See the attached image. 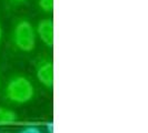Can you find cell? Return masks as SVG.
Wrapping results in <instances>:
<instances>
[{
    "mask_svg": "<svg viewBox=\"0 0 148 133\" xmlns=\"http://www.w3.org/2000/svg\"><path fill=\"white\" fill-rule=\"evenodd\" d=\"M38 8L45 14L53 12V0H37Z\"/></svg>",
    "mask_w": 148,
    "mask_h": 133,
    "instance_id": "6",
    "label": "cell"
},
{
    "mask_svg": "<svg viewBox=\"0 0 148 133\" xmlns=\"http://www.w3.org/2000/svg\"><path fill=\"white\" fill-rule=\"evenodd\" d=\"M28 0H8V2L14 6V7H17V6H21L23 3H26Z\"/></svg>",
    "mask_w": 148,
    "mask_h": 133,
    "instance_id": "9",
    "label": "cell"
},
{
    "mask_svg": "<svg viewBox=\"0 0 148 133\" xmlns=\"http://www.w3.org/2000/svg\"><path fill=\"white\" fill-rule=\"evenodd\" d=\"M1 82L2 81H1V73H0V86H1Z\"/></svg>",
    "mask_w": 148,
    "mask_h": 133,
    "instance_id": "11",
    "label": "cell"
},
{
    "mask_svg": "<svg viewBox=\"0 0 148 133\" xmlns=\"http://www.w3.org/2000/svg\"><path fill=\"white\" fill-rule=\"evenodd\" d=\"M18 133H44V132H42V130L39 126L30 124V126H23L21 130H19Z\"/></svg>",
    "mask_w": 148,
    "mask_h": 133,
    "instance_id": "7",
    "label": "cell"
},
{
    "mask_svg": "<svg viewBox=\"0 0 148 133\" xmlns=\"http://www.w3.org/2000/svg\"><path fill=\"white\" fill-rule=\"evenodd\" d=\"M37 38L47 48H53V20L51 18H44L37 22L35 27Z\"/></svg>",
    "mask_w": 148,
    "mask_h": 133,
    "instance_id": "4",
    "label": "cell"
},
{
    "mask_svg": "<svg viewBox=\"0 0 148 133\" xmlns=\"http://www.w3.org/2000/svg\"><path fill=\"white\" fill-rule=\"evenodd\" d=\"M2 38H3V29H2V24H1V20H0V44L2 42Z\"/></svg>",
    "mask_w": 148,
    "mask_h": 133,
    "instance_id": "10",
    "label": "cell"
},
{
    "mask_svg": "<svg viewBox=\"0 0 148 133\" xmlns=\"http://www.w3.org/2000/svg\"><path fill=\"white\" fill-rule=\"evenodd\" d=\"M11 43L17 51L31 53L37 45V35L35 26L27 18H18L11 29Z\"/></svg>",
    "mask_w": 148,
    "mask_h": 133,
    "instance_id": "2",
    "label": "cell"
},
{
    "mask_svg": "<svg viewBox=\"0 0 148 133\" xmlns=\"http://www.w3.org/2000/svg\"><path fill=\"white\" fill-rule=\"evenodd\" d=\"M35 74L38 82L47 90L53 89V61L49 57H40L35 63Z\"/></svg>",
    "mask_w": 148,
    "mask_h": 133,
    "instance_id": "3",
    "label": "cell"
},
{
    "mask_svg": "<svg viewBox=\"0 0 148 133\" xmlns=\"http://www.w3.org/2000/svg\"><path fill=\"white\" fill-rule=\"evenodd\" d=\"M18 121L19 115L15 111L6 107H0V126L16 124Z\"/></svg>",
    "mask_w": 148,
    "mask_h": 133,
    "instance_id": "5",
    "label": "cell"
},
{
    "mask_svg": "<svg viewBox=\"0 0 148 133\" xmlns=\"http://www.w3.org/2000/svg\"><path fill=\"white\" fill-rule=\"evenodd\" d=\"M45 130L47 133H55V126L52 121H48L45 123Z\"/></svg>",
    "mask_w": 148,
    "mask_h": 133,
    "instance_id": "8",
    "label": "cell"
},
{
    "mask_svg": "<svg viewBox=\"0 0 148 133\" xmlns=\"http://www.w3.org/2000/svg\"><path fill=\"white\" fill-rule=\"evenodd\" d=\"M36 96V88L28 75L23 73L11 74L3 88V99L15 105H25Z\"/></svg>",
    "mask_w": 148,
    "mask_h": 133,
    "instance_id": "1",
    "label": "cell"
}]
</instances>
